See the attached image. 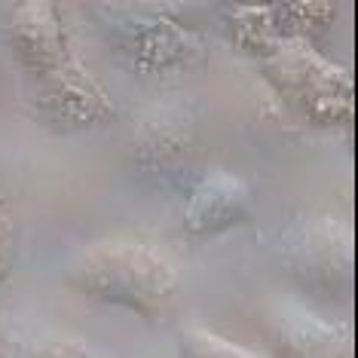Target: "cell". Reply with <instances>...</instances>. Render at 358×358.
I'll use <instances>...</instances> for the list:
<instances>
[{
	"mask_svg": "<svg viewBox=\"0 0 358 358\" xmlns=\"http://www.w3.org/2000/svg\"><path fill=\"white\" fill-rule=\"evenodd\" d=\"M10 50L22 71L25 113L40 129L77 135L113 120L117 104L74 52L71 31L55 3L31 0L13 6Z\"/></svg>",
	"mask_w": 358,
	"mask_h": 358,
	"instance_id": "1",
	"label": "cell"
},
{
	"mask_svg": "<svg viewBox=\"0 0 358 358\" xmlns=\"http://www.w3.org/2000/svg\"><path fill=\"white\" fill-rule=\"evenodd\" d=\"M64 285L89 300L132 309L144 322L159 324L175 313L181 273L157 242L104 236L68 260Z\"/></svg>",
	"mask_w": 358,
	"mask_h": 358,
	"instance_id": "2",
	"label": "cell"
},
{
	"mask_svg": "<svg viewBox=\"0 0 358 358\" xmlns=\"http://www.w3.org/2000/svg\"><path fill=\"white\" fill-rule=\"evenodd\" d=\"M104 46L132 77L162 80L196 68L208 52L206 31L169 3H92L86 10Z\"/></svg>",
	"mask_w": 358,
	"mask_h": 358,
	"instance_id": "3",
	"label": "cell"
},
{
	"mask_svg": "<svg viewBox=\"0 0 358 358\" xmlns=\"http://www.w3.org/2000/svg\"><path fill=\"white\" fill-rule=\"evenodd\" d=\"M129 169L159 193H187L206 172V123L193 95L169 92L135 117L129 132Z\"/></svg>",
	"mask_w": 358,
	"mask_h": 358,
	"instance_id": "4",
	"label": "cell"
},
{
	"mask_svg": "<svg viewBox=\"0 0 358 358\" xmlns=\"http://www.w3.org/2000/svg\"><path fill=\"white\" fill-rule=\"evenodd\" d=\"M273 264L297 291L331 303L355 297V227L334 211H297L273 236Z\"/></svg>",
	"mask_w": 358,
	"mask_h": 358,
	"instance_id": "5",
	"label": "cell"
},
{
	"mask_svg": "<svg viewBox=\"0 0 358 358\" xmlns=\"http://www.w3.org/2000/svg\"><path fill=\"white\" fill-rule=\"evenodd\" d=\"M266 86L300 123L313 129H352L355 80L306 40H285L260 59Z\"/></svg>",
	"mask_w": 358,
	"mask_h": 358,
	"instance_id": "6",
	"label": "cell"
},
{
	"mask_svg": "<svg viewBox=\"0 0 358 358\" xmlns=\"http://www.w3.org/2000/svg\"><path fill=\"white\" fill-rule=\"evenodd\" d=\"M273 358H355V331L294 297H270L257 313Z\"/></svg>",
	"mask_w": 358,
	"mask_h": 358,
	"instance_id": "7",
	"label": "cell"
},
{
	"mask_svg": "<svg viewBox=\"0 0 358 358\" xmlns=\"http://www.w3.org/2000/svg\"><path fill=\"white\" fill-rule=\"evenodd\" d=\"M255 208V193L245 178L227 169H206L184 193V230L196 239L221 236L242 227Z\"/></svg>",
	"mask_w": 358,
	"mask_h": 358,
	"instance_id": "8",
	"label": "cell"
},
{
	"mask_svg": "<svg viewBox=\"0 0 358 358\" xmlns=\"http://www.w3.org/2000/svg\"><path fill=\"white\" fill-rule=\"evenodd\" d=\"M0 358H117L110 349L34 313H0Z\"/></svg>",
	"mask_w": 358,
	"mask_h": 358,
	"instance_id": "9",
	"label": "cell"
},
{
	"mask_svg": "<svg viewBox=\"0 0 358 358\" xmlns=\"http://www.w3.org/2000/svg\"><path fill=\"white\" fill-rule=\"evenodd\" d=\"M215 15H217V25H221L227 40H230L233 46H239L242 52L255 55V59L270 55L275 46L282 43L273 28L270 6L224 3V6H215Z\"/></svg>",
	"mask_w": 358,
	"mask_h": 358,
	"instance_id": "10",
	"label": "cell"
},
{
	"mask_svg": "<svg viewBox=\"0 0 358 358\" xmlns=\"http://www.w3.org/2000/svg\"><path fill=\"white\" fill-rule=\"evenodd\" d=\"M270 19L279 40H306L315 43L322 34H328L334 19H337V6L331 3H273Z\"/></svg>",
	"mask_w": 358,
	"mask_h": 358,
	"instance_id": "11",
	"label": "cell"
},
{
	"mask_svg": "<svg viewBox=\"0 0 358 358\" xmlns=\"http://www.w3.org/2000/svg\"><path fill=\"white\" fill-rule=\"evenodd\" d=\"M178 352H181V358H266L257 349L239 346L221 337L217 331L199 328V324H184L178 331Z\"/></svg>",
	"mask_w": 358,
	"mask_h": 358,
	"instance_id": "12",
	"label": "cell"
},
{
	"mask_svg": "<svg viewBox=\"0 0 358 358\" xmlns=\"http://www.w3.org/2000/svg\"><path fill=\"white\" fill-rule=\"evenodd\" d=\"M15 255H19V230H15L13 208L0 196V282L10 279L15 266Z\"/></svg>",
	"mask_w": 358,
	"mask_h": 358,
	"instance_id": "13",
	"label": "cell"
}]
</instances>
